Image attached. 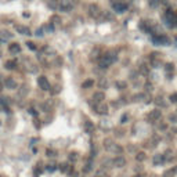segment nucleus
Masks as SVG:
<instances>
[{"instance_id": "f257e3e1", "label": "nucleus", "mask_w": 177, "mask_h": 177, "mask_svg": "<svg viewBox=\"0 0 177 177\" xmlns=\"http://www.w3.org/2000/svg\"><path fill=\"white\" fill-rule=\"evenodd\" d=\"M115 60H116V56H115L113 53H107V54H104V56L98 60V65H100L101 68H108Z\"/></svg>"}, {"instance_id": "f03ea898", "label": "nucleus", "mask_w": 177, "mask_h": 177, "mask_svg": "<svg viewBox=\"0 0 177 177\" xmlns=\"http://www.w3.org/2000/svg\"><path fill=\"white\" fill-rule=\"evenodd\" d=\"M162 116V111L161 109H152V111H149V113L147 115V119H148L151 123H155L161 119Z\"/></svg>"}, {"instance_id": "7ed1b4c3", "label": "nucleus", "mask_w": 177, "mask_h": 177, "mask_svg": "<svg viewBox=\"0 0 177 177\" xmlns=\"http://www.w3.org/2000/svg\"><path fill=\"white\" fill-rule=\"evenodd\" d=\"M112 166L113 167H118V169H122L126 166V158L122 157V155H118L112 159Z\"/></svg>"}, {"instance_id": "20e7f679", "label": "nucleus", "mask_w": 177, "mask_h": 177, "mask_svg": "<svg viewBox=\"0 0 177 177\" xmlns=\"http://www.w3.org/2000/svg\"><path fill=\"white\" fill-rule=\"evenodd\" d=\"M37 85H39V87H40L42 90H44V91L50 90V82L47 80V78L46 76H39L37 78Z\"/></svg>"}, {"instance_id": "39448f33", "label": "nucleus", "mask_w": 177, "mask_h": 177, "mask_svg": "<svg viewBox=\"0 0 177 177\" xmlns=\"http://www.w3.org/2000/svg\"><path fill=\"white\" fill-rule=\"evenodd\" d=\"M94 109H96V112L98 113V115H107V113H108V105L104 104V102L96 104L94 105Z\"/></svg>"}, {"instance_id": "423d86ee", "label": "nucleus", "mask_w": 177, "mask_h": 177, "mask_svg": "<svg viewBox=\"0 0 177 177\" xmlns=\"http://www.w3.org/2000/svg\"><path fill=\"white\" fill-rule=\"evenodd\" d=\"M152 42L155 44H165V46H167V44H169V39H167L166 36H163V35L152 36Z\"/></svg>"}, {"instance_id": "0eeeda50", "label": "nucleus", "mask_w": 177, "mask_h": 177, "mask_svg": "<svg viewBox=\"0 0 177 177\" xmlns=\"http://www.w3.org/2000/svg\"><path fill=\"white\" fill-rule=\"evenodd\" d=\"M4 86H6V88H10V90H15V88H18L17 82L14 80L12 78H6V79H4Z\"/></svg>"}, {"instance_id": "6e6552de", "label": "nucleus", "mask_w": 177, "mask_h": 177, "mask_svg": "<svg viewBox=\"0 0 177 177\" xmlns=\"http://www.w3.org/2000/svg\"><path fill=\"white\" fill-rule=\"evenodd\" d=\"M102 144H104V148L107 149V151H109V152H113V149H115V147H116V144L113 143L112 138H105Z\"/></svg>"}, {"instance_id": "1a4fd4ad", "label": "nucleus", "mask_w": 177, "mask_h": 177, "mask_svg": "<svg viewBox=\"0 0 177 177\" xmlns=\"http://www.w3.org/2000/svg\"><path fill=\"white\" fill-rule=\"evenodd\" d=\"M93 100H94V104H101L105 100V94L102 91H96L93 94Z\"/></svg>"}, {"instance_id": "9d476101", "label": "nucleus", "mask_w": 177, "mask_h": 177, "mask_svg": "<svg viewBox=\"0 0 177 177\" xmlns=\"http://www.w3.org/2000/svg\"><path fill=\"white\" fill-rule=\"evenodd\" d=\"M163 162H166V161H165V155H163V154H157V155H154V158H152V163H154L155 166L162 165Z\"/></svg>"}, {"instance_id": "9b49d317", "label": "nucleus", "mask_w": 177, "mask_h": 177, "mask_svg": "<svg viewBox=\"0 0 177 177\" xmlns=\"http://www.w3.org/2000/svg\"><path fill=\"white\" fill-rule=\"evenodd\" d=\"M15 31L21 35H31V29L28 26H24V25H15Z\"/></svg>"}, {"instance_id": "f8f14e48", "label": "nucleus", "mask_w": 177, "mask_h": 177, "mask_svg": "<svg viewBox=\"0 0 177 177\" xmlns=\"http://www.w3.org/2000/svg\"><path fill=\"white\" fill-rule=\"evenodd\" d=\"M126 4L125 3H121V1H116V3H113V10L116 12H125L126 11Z\"/></svg>"}, {"instance_id": "ddd939ff", "label": "nucleus", "mask_w": 177, "mask_h": 177, "mask_svg": "<svg viewBox=\"0 0 177 177\" xmlns=\"http://www.w3.org/2000/svg\"><path fill=\"white\" fill-rule=\"evenodd\" d=\"M60 8L62 11H69L71 8H72V4L69 3L68 0H61L60 1Z\"/></svg>"}, {"instance_id": "4468645a", "label": "nucleus", "mask_w": 177, "mask_h": 177, "mask_svg": "<svg viewBox=\"0 0 177 177\" xmlns=\"http://www.w3.org/2000/svg\"><path fill=\"white\" fill-rule=\"evenodd\" d=\"M8 51L12 53V54H17V53H20L21 51V46L18 43H12L8 46Z\"/></svg>"}, {"instance_id": "2eb2a0df", "label": "nucleus", "mask_w": 177, "mask_h": 177, "mask_svg": "<svg viewBox=\"0 0 177 177\" xmlns=\"http://www.w3.org/2000/svg\"><path fill=\"white\" fill-rule=\"evenodd\" d=\"M18 90V96L20 97H26V94H28V91H29V87L26 85H22L20 88H17Z\"/></svg>"}, {"instance_id": "dca6fc26", "label": "nucleus", "mask_w": 177, "mask_h": 177, "mask_svg": "<svg viewBox=\"0 0 177 177\" xmlns=\"http://www.w3.org/2000/svg\"><path fill=\"white\" fill-rule=\"evenodd\" d=\"M90 15L94 17V18H97V17L100 15V8L97 7V6H90Z\"/></svg>"}, {"instance_id": "f3484780", "label": "nucleus", "mask_w": 177, "mask_h": 177, "mask_svg": "<svg viewBox=\"0 0 177 177\" xmlns=\"http://www.w3.org/2000/svg\"><path fill=\"white\" fill-rule=\"evenodd\" d=\"M85 130H86V133L91 134V133L94 132V125H93L90 121H86L85 122Z\"/></svg>"}, {"instance_id": "a211bd4d", "label": "nucleus", "mask_w": 177, "mask_h": 177, "mask_svg": "<svg viewBox=\"0 0 177 177\" xmlns=\"http://www.w3.org/2000/svg\"><path fill=\"white\" fill-rule=\"evenodd\" d=\"M91 169H93V162H91V158H90V159L86 162V165L83 166V173H90Z\"/></svg>"}, {"instance_id": "6ab92c4d", "label": "nucleus", "mask_w": 177, "mask_h": 177, "mask_svg": "<svg viewBox=\"0 0 177 177\" xmlns=\"http://www.w3.org/2000/svg\"><path fill=\"white\" fill-rule=\"evenodd\" d=\"M145 159H147V155H145V152L140 151V152L136 154V161H137V162H144Z\"/></svg>"}, {"instance_id": "aec40b11", "label": "nucleus", "mask_w": 177, "mask_h": 177, "mask_svg": "<svg viewBox=\"0 0 177 177\" xmlns=\"http://www.w3.org/2000/svg\"><path fill=\"white\" fill-rule=\"evenodd\" d=\"M174 174H176V169H167L166 172H163L162 177H174Z\"/></svg>"}, {"instance_id": "412c9836", "label": "nucleus", "mask_w": 177, "mask_h": 177, "mask_svg": "<svg viewBox=\"0 0 177 177\" xmlns=\"http://www.w3.org/2000/svg\"><path fill=\"white\" fill-rule=\"evenodd\" d=\"M91 86H94V80H93V79H88V80L83 82L82 87H83V88H88V87H91Z\"/></svg>"}, {"instance_id": "4be33fe9", "label": "nucleus", "mask_w": 177, "mask_h": 177, "mask_svg": "<svg viewBox=\"0 0 177 177\" xmlns=\"http://www.w3.org/2000/svg\"><path fill=\"white\" fill-rule=\"evenodd\" d=\"M69 169H72V166H68V163H61L60 165V170L61 172H64V173L65 172H68Z\"/></svg>"}, {"instance_id": "5701e85b", "label": "nucleus", "mask_w": 177, "mask_h": 177, "mask_svg": "<svg viewBox=\"0 0 177 177\" xmlns=\"http://www.w3.org/2000/svg\"><path fill=\"white\" fill-rule=\"evenodd\" d=\"M15 67H17L15 61H7V62H6V68L7 69H14Z\"/></svg>"}, {"instance_id": "b1692460", "label": "nucleus", "mask_w": 177, "mask_h": 177, "mask_svg": "<svg viewBox=\"0 0 177 177\" xmlns=\"http://www.w3.org/2000/svg\"><path fill=\"white\" fill-rule=\"evenodd\" d=\"M155 102H157L158 105H161V107H166V102H165V101H163V98H162V97H158V98H157V101H155Z\"/></svg>"}, {"instance_id": "393cba45", "label": "nucleus", "mask_w": 177, "mask_h": 177, "mask_svg": "<svg viewBox=\"0 0 177 177\" xmlns=\"http://www.w3.org/2000/svg\"><path fill=\"white\" fill-rule=\"evenodd\" d=\"M78 159V154L76 152H71L69 154V161L71 162H75Z\"/></svg>"}, {"instance_id": "a878e982", "label": "nucleus", "mask_w": 177, "mask_h": 177, "mask_svg": "<svg viewBox=\"0 0 177 177\" xmlns=\"http://www.w3.org/2000/svg\"><path fill=\"white\" fill-rule=\"evenodd\" d=\"M94 177H107V174H105V172H102V170H98V172L94 174Z\"/></svg>"}, {"instance_id": "bb28decb", "label": "nucleus", "mask_w": 177, "mask_h": 177, "mask_svg": "<svg viewBox=\"0 0 177 177\" xmlns=\"http://www.w3.org/2000/svg\"><path fill=\"white\" fill-rule=\"evenodd\" d=\"M170 101H172V102H177V93H174V94L170 96Z\"/></svg>"}, {"instance_id": "cd10ccee", "label": "nucleus", "mask_w": 177, "mask_h": 177, "mask_svg": "<svg viewBox=\"0 0 177 177\" xmlns=\"http://www.w3.org/2000/svg\"><path fill=\"white\" fill-rule=\"evenodd\" d=\"M1 35H3V37H7V39H11L12 35L10 32H1Z\"/></svg>"}, {"instance_id": "c85d7f7f", "label": "nucleus", "mask_w": 177, "mask_h": 177, "mask_svg": "<svg viewBox=\"0 0 177 177\" xmlns=\"http://www.w3.org/2000/svg\"><path fill=\"white\" fill-rule=\"evenodd\" d=\"M169 119H170V121H173L174 123H176V122H177V115H174V113H173V115H169Z\"/></svg>"}, {"instance_id": "c756f323", "label": "nucleus", "mask_w": 177, "mask_h": 177, "mask_svg": "<svg viewBox=\"0 0 177 177\" xmlns=\"http://www.w3.org/2000/svg\"><path fill=\"white\" fill-rule=\"evenodd\" d=\"M166 71H167V72L173 71V64H167V65H166Z\"/></svg>"}, {"instance_id": "7c9ffc66", "label": "nucleus", "mask_w": 177, "mask_h": 177, "mask_svg": "<svg viewBox=\"0 0 177 177\" xmlns=\"http://www.w3.org/2000/svg\"><path fill=\"white\" fill-rule=\"evenodd\" d=\"M158 129H159V130H166V125H165V123H162V125L158 126Z\"/></svg>"}, {"instance_id": "2f4dec72", "label": "nucleus", "mask_w": 177, "mask_h": 177, "mask_svg": "<svg viewBox=\"0 0 177 177\" xmlns=\"http://www.w3.org/2000/svg\"><path fill=\"white\" fill-rule=\"evenodd\" d=\"M26 44H28L29 48H32V50H35V48H36V47H35V44H33L32 42H29V43H26Z\"/></svg>"}, {"instance_id": "473e14b6", "label": "nucleus", "mask_w": 177, "mask_h": 177, "mask_svg": "<svg viewBox=\"0 0 177 177\" xmlns=\"http://www.w3.org/2000/svg\"><path fill=\"white\" fill-rule=\"evenodd\" d=\"M157 4H158V0H151V6H152V7H155Z\"/></svg>"}, {"instance_id": "72a5a7b5", "label": "nucleus", "mask_w": 177, "mask_h": 177, "mask_svg": "<svg viewBox=\"0 0 177 177\" xmlns=\"http://www.w3.org/2000/svg\"><path fill=\"white\" fill-rule=\"evenodd\" d=\"M133 177H144V174H143V173H136Z\"/></svg>"}, {"instance_id": "f704fd0d", "label": "nucleus", "mask_w": 177, "mask_h": 177, "mask_svg": "<svg viewBox=\"0 0 177 177\" xmlns=\"http://www.w3.org/2000/svg\"><path fill=\"white\" fill-rule=\"evenodd\" d=\"M71 177H79V174H78V173H73V174H72V176H71Z\"/></svg>"}, {"instance_id": "c9c22d12", "label": "nucleus", "mask_w": 177, "mask_h": 177, "mask_svg": "<svg viewBox=\"0 0 177 177\" xmlns=\"http://www.w3.org/2000/svg\"><path fill=\"white\" fill-rule=\"evenodd\" d=\"M1 88H3V85H1V82H0V91H1Z\"/></svg>"}, {"instance_id": "e433bc0d", "label": "nucleus", "mask_w": 177, "mask_h": 177, "mask_svg": "<svg viewBox=\"0 0 177 177\" xmlns=\"http://www.w3.org/2000/svg\"><path fill=\"white\" fill-rule=\"evenodd\" d=\"M0 177H3V176H1V174H0Z\"/></svg>"}]
</instances>
